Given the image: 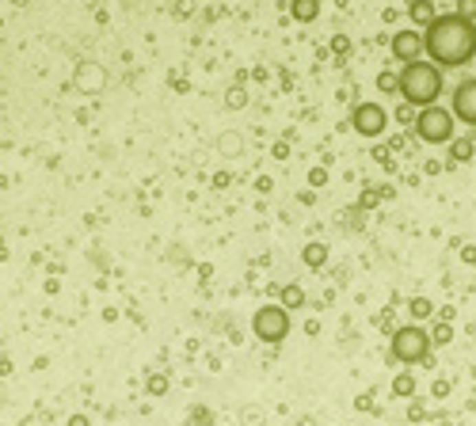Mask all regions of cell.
Segmentation results:
<instances>
[{
    "label": "cell",
    "mask_w": 476,
    "mask_h": 426,
    "mask_svg": "<svg viewBox=\"0 0 476 426\" xmlns=\"http://www.w3.org/2000/svg\"><path fill=\"white\" fill-rule=\"evenodd\" d=\"M164 388H168V381H164V377H153V381H149V392H156V396H160Z\"/></svg>",
    "instance_id": "obj_24"
},
{
    "label": "cell",
    "mask_w": 476,
    "mask_h": 426,
    "mask_svg": "<svg viewBox=\"0 0 476 426\" xmlns=\"http://www.w3.org/2000/svg\"><path fill=\"white\" fill-rule=\"evenodd\" d=\"M408 16H411V23L427 27L431 19H435V8H431V0H411V4H408Z\"/></svg>",
    "instance_id": "obj_9"
},
{
    "label": "cell",
    "mask_w": 476,
    "mask_h": 426,
    "mask_svg": "<svg viewBox=\"0 0 476 426\" xmlns=\"http://www.w3.org/2000/svg\"><path fill=\"white\" fill-rule=\"evenodd\" d=\"M453 118L457 122H468V126H476V76H465V80L453 88Z\"/></svg>",
    "instance_id": "obj_7"
},
{
    "label": "cell",
    "mask_w": 476,
    "mask_h": 426,
    "mask_svg": "<svg viewBox=\"0 0 476 426\" xmlns=\"http://www.w3.org/2000/svg\"><path fill=\"white\" fill-rule=\"evenodd\" d=\"M473 137H457V141H450V156L457 160V164H465V160H473Z\"/></svg>",
    "instance_id": "obj_10"
},
{
    "label": "cell",
    "mask_w": 476,
    "mask_h": 426,
    "mask_svg": "<svg viewBox=\"0 0 476 426\" xmlns=\"http://www.w3.org/2000/svg\"><path fill=\"white\" fill-rule=\"evenodd\" d=\"M221 153L225 156H240V153H244V137H240V133H225V137H221Z\"/></svg>",
    "instance_id": "obj_15"
},
{
    "label": "cell",
    "mask_w": 476,
    "mask_h": 426,
    "mask_svg": "<svg viewBox=\"0 0 476 426\" xmlns=\"http://www.w3.org/2000/svg\"><path fill=\"white\" fill-rule=\"evenodd\" d=\"M301 259L309 262V267H324V259H328V247H324V244H309L301 251Z\"/></svg>",
    "instance_id": "obj_13"
},
{
    "label": "cell",
    "mask_w": 476,
    "mask_h": 426,
    "mask_svg": "<svg viewBox=\"0 0 476 426\" xmlns=\"http://www.w3.org/2000/svg\"><path fill=\"white\" fill-rule=\"evenodd\" d=\"M290 8H294V19H301V23H309V19H316V12H321V4H316V0H294Z\"/></svg>",
    "instance_id": "obj_11"
},
{
    "label": "cell",
    "mask_w": 476,
    "mask_h": 426,
    "mask_svg": "<svg viewBox=\"0 0 476 426\" xmlns=\"http://www.w3.org/2000/svg\"><path fill=\"white\" fill-rule=\"evenodd\" d=\"M393 358L396 361H427L431 358V331H423L419 324H408V328H396L393 331Z\"/></svg>",
    "instance_id": "obj_4"
},
{
    "label": "cell",
    "mask_w": 476,
    "mask_h": 426,
    "mask_svg": "<svg viewBox=\"0 0 476 426\" xmlns=\"http://www.w3.org/2000/svg\"><path fill=\"white\" fill-rule=\"evenodd\" d=\"M411 118H415V106H411V103H404L400 111H396V122H411Z\"/></svg>",
    "instance_id": "obj_22"
},
{
    "label": "cell",
    "mask_w": 476,
    "mask_h": 426,
    "mask_svg": "<svg viewBox=\"0 0 476 426\" xmlns=\"http://www.w3.org/2000/svg\"><path fill=\"white\" fill-rule=\"evenodd\" d=\"M332 54H339V58L351 54V38H347V34H336V38H332Z\"/></svg>",
    "instance_id": "obj_19"
},
{
    "label": "cell",
    "mask_w": 476,
    "mask_h": 426,
    "mask_svg": "<svg viewBox=\"0 0 476 426\" xmlns=\"http://www.w3.org/2000/svg\"><path fill=\"white\" fill-rule=\"evenodd\" d=\"M393 392L396 396H411V392H415V377H411V373H396V377H393Z\"/></svg>",
    "instance_id": "obj_16"
},
{
    "label": "cell",
    "mask_w": 476,
    "mask_h": 426,
    "mask_svg": "<svg viewBox=\"0 0 476 426\" xmlns=\"http://www.w3.org/2000/svg\"><path fill=\"white\" fill-rule=\"evenodd\" d=\"M324 183H328V172H324V168H312V172H309V187H324Z\"/></svg>",
    "instance_id": "obj_21"
},
{
    "label": "cell",
    "mask_w": 476,
    "mask_h": 426,
    "mask_svg": "<svg viewBox=\"0 0 476 426\" xmlns=\"http://www.w3.org/2000/svg\"><path fill=\"white\" fill-rule=\"evenodd\" d=\"M457 16L476 19V0H457Z\"/></svg>",
    "instance_id": "obj_20"
},
{
    "label": "cell",
    "mask_w": 476,
    "mask_h": 426,
    "mask_svg": "<svg viewBox=\"0 0 476 426\" xmlns=\"http://www.w3.org/2000/svg\"><path fill=\"white\" fill-rule=\"evenodd\" d=\"M378 88L385 91V96H393V91H400V76H396V73H381L378 76Z\"/></svg>",
    "instance_id": "obj_18"
},
{
    "label": "cell",
    "mask_w": 476,
    "mask_h": 426,
    "mask_svg": "<svg viewBox=\"0 0 476 426\" xmlns=\"http://www.w3.org/2000/svg\"><path fill=\"white\" fill-rule=\"evenodd\" d=\"M408 312H411V320H427L431 312H435V304H431L427 297H411V301H408Z\"/></svg>",
    "instance_id": "obj_14"
},
{
    "label": "cell",
    "mask_w": 476,
    "mask_h": 426,
    "mask_svg": "<svg viewBox=\"0 0 476 426\" xmlns=\"http://www.w3.org/2000/svg\"><path fill=\"white\" fill-rule=\"evenodd\" d=\"M423 49L438 69H461L476 58V19H465L457 12L435 16L423 27Z\"/></svg>",
    "instance_id": "obj_1"
},
{
    "label": "cell",
    "mask_w": 476,
    "mask_h": 426,
    "mask_svg": "<svg viewBox=\"0 0 476 426\" xmlns=\"http://www.w3.org/2000/svg\"><path fill=\"white\" fill-rule=\"evenodd\" d=\"M305 304H309V301H305V289L301 286H286V289H282V309H305Z\"/></svg>",
    "instance_id": "obj_12"
},
{
    "label": "cell",
    "mask_w": 476,
    "mask_h": 426,
    "mask_svg": "<svg viewBox=\"0 0 476 426\" xmlns=\"http://www.w3.org/2000/svg\"><path fill=\"white\" fill-rule=\"evenodd\" d=\"M252 331L263 339V343H282L290 335V312L282 304H263L252 316Z\"/></svg>",
    "instance_id": "obj_5"
},
{
    "label": "cell",
    "mask_w": 476,
    "mask_h": 426,
    "mask_svg": "<svg viewBox=\"0 0 476 426\" xmlns=\"http://www.w3.org/2000/svg\"><path fill=\"white\" fill-rule=\"evenodd\" d=\"M244 99H248L244 91H240V88H232V91H229V99H225V103H229V106H244Z\"/></svg>",
    "instance_id": "obj_23"
},
{
    "label": "cell",
    "mask_w": 476,
    "mask_h": 426,
    "mask_svg": "<svg viewBox=\"0 0 476 426\" xmlns=\"http://www.w3.org/2000/svg\"><path fill=\"white\" fill-rule=\"evenodd\" d=\"M453 339V328H450V320H442L435 331H431V343H438V346H446Z\"/></svg>",
    "instance_id": "obj_17"
},
{
    "label": "cell",
    "mask_w": 476,
    "mask_h": 426,
    "mask_svg": "<svg viewBox=\"0 0 476 426\" xmlns=\"http://www.w3.org/2000/svg\"><path fill=\"white\" fill-rule=\"evenodd\" d=\"M419 54H423V34L419 31H396L393 34V58L396 61H419Z\"/></svg>",
    "instance_id": "obj_8"
},
{
    "label": "cell",
    "mask_w": 476,
    "mask_h": 426,
    "mask_svg": "<svg viewBox=\"0 0 476 426\" xmlns=\"http://www.w3.org/2000/svg\"><path fill=\"white\" fill-rule=\"evenodd\" d=\"M415 137L427 141V145H446V141H453V111H446V106H423L415 115Z\"/></svg>",
    "instance_id": "obj_3"
},
{
    "label": "cell",
    "mask_w": 476,
    "mask_h": 426,
    "mask_svg": "<svg viewBox=\"0 0 476 426\" xmlns=\"http://www.w3.org/2000/svg\"><path fill=\"white\" fill-rule=\"evenodd\" d=\"M351 126L362 133V137H378V133H385V126H389L385 106L381 103H358L354 106V115H351Z\"/></svg>",
    "instance_id": "obj_6"
},
{
    "label": "cell",
    "mask_w": 476,
    "mask_h": 426,
    "mask_svg": "<svg viewBox=\"0 0 476 426\" xmlns=\"http://www.w3.org/2000/svg\"><path fill=\"white\" fill-rule=\"evenodd\" d=\"M274 160H286V156H290V145H286V141H279V145H274Z\"/></svg>",
    "instance_id": "obj_25"
},
{
    "label": "cell",
    "mask_w": 476,
    "mask_h": 426,
    "mask_svg": "<svg viewBox=\"0 0 476 426\" xmlns=\"http://www.w3.org/2000/svg\"><path fill=\"white\" fill-rule=\"evenodd\" d=\"M400 96L404 103H411L415 111L435 106L442 96V69L435 61H408L400 69Z\"/></svg>",
    "instance_id": "obj_2"
},
{
    "label": "cell",
    "mask_w": 476,
    "mask_h": 426,
    "mask_svg": "<svg viewBox=\"0 0 476 426\" xmlns=\"http://www.w3.org/2000/svg\"><path fill=\"white\" fill-rule=\"evenodd\" d=\"M358 202H362V205H366V210H369V205H378V194H374V190H366V194H362Z\"/></svg>",
    "instance_id": "obj_26"
}]
</instances>
